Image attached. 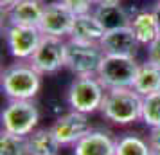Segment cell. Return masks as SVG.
I'll return each mask as SVG.
<instances>
[{
  "label": "cell",
  "instance_id": "cell-1",
  "mask_svg": "<svg viewBox=\"0 0 160 155\" xmlns=\"http://www.w3.org/2000/svg\"><path fill=\"white\" fill-rule=\"evenodd\" d=\"M102 116L115 125H130L142 117V96L133 89H110L101 105Z\"/></svg>",
  "mask_w": 160,
  "mask_h": 155
},
{
  "label": "cell",
  "instance_id": "cell-2",
  "mask_svg": "<svg viewBox=\"0 0 160 155\" xmlns=\"http://www.w3.org/2000/svg\"><path fill=\"white\" fill-rule=\"evenodd\" d=\"M42 74L31 63H13L2 72V90L9 99H32L40 92Z\"/></svg>",
  "mask_w": 160,
  "mask_h": 155
},
{
  "label": "cell",
  "instance_id": "cell-3",
  "mask_svg": "<svg viewBox=\"0 0 160 155\" xmlns=\"http://www.w3.org/2000/svg\"><path fill=\"white\" fill-rule=\"evenodd\" d=\"M102 58H104V51L99 44L79 42L70 38L65 45V67L78 78L97 76Z\"/></svg>",
  "mask_w": 160,
  "mask_h": 155
},
{
  "label": "cell",
  "instance_id": "cell-4",
  "mask_svg": "<svg viewBox=\"0 0 160 155\" xmlns=\"http://www.w3.org/2000/svg\"><path fill=\"white\" fill-rule=\"evenodd\" d=\"M138 63L135 56H119V54H104L99 67L97 78L104 85V89H133V81L138 72Z\"/></svg>",
  "mask_w": 160,
  "mask_h": 155
},
{
  "label": "cell",
  "instance_id": "cell-5",
  "mask_svg": "<svg viewBox=\"0 0 160 155\" xmlns=\"http://www.w3.org/2000/svg\"><path fill=\"white\" fill-rule=\"evenodd\" d=\"M104 94L106 89L97 76H83V78H76L70 83L67 99L72 110L88 116L95 110H101Z\"/></svg>",
  "mask_w": 160,
  "mask_h": 155
},
{
  "label": "cell",
  "instance_id": "cell-6",
  "mask_svg": "<svg viewBox=\"0 0 160 155\" xmlns=\"http://www.w3.org/2000/svg\"><path fill=\"white\" fill-rule=\"evenodd\" d=\"M40 121L38 106L32 103V99H11L4 110H2V128L4 132L23 135L36 130V125Z\"/></svg>",
  "mask_w": 160,
  "mask_h": 155
},
{
  "label": "cell",
  "instance_id": "cell-7",
  "mask_svg": "<svg viewBox=\"0 0 160 155\" xmlns=\"http://www.w3.org/2000/svg\"><path fill=\"white\" fill-rule=\"evenodd\" d=\"M65 45L67 42H63V38L43 34L38 49L31 56L29 63L40 74L58 72L61 67H65Z\"/></svg>",
  "mask_w": 160,
  "mask_h": 155
},
{
  "label": "cell",
  "instance_id": "cell-8",
  "mask_svg": "<svg viewBox=\"0 0 160 155\" xmlns=\"http://www.w3.org/2000/svg\"><path fill=\"white\" fill-rule=\"evenodd\" d=\"M42 31L38 27L27 25H8L6 27V42L11 56L16 59H31L42 42Z\"/></svg>",
  "mask_w": 160,
  "mask_h": 155
},
{
  "label": "cell",
  "instance_id": "cell-9",
  "mask_svg": "<svg viewBox=\"0 0 160 155\" xmlns=\"http://www.w3.org/2000/svg\"><path fill=\"white\" fill-rule=\"evenodd\" d=\"M74 20H76V13L70 8H67L63 2H51L45 6L38 29L42 31V34L47 36H70Z\"/></svg>",
  "mask_w": 160,
  "mask_h": 155
},
{
  "label": "cell",
  "instance_id": "cell-10",
  "mask_svg": "<svg viewBox=\"0 0 160 155\" xmlns=\"http://www.w3.org/2000/svg\"><path fill=\"white\" fill-rule=\"evenodd\" d=\"M51 128L54 135L58 137L61 146H70V144L74 146L78 141L83 139L92 130L87 114H81L76 110H70L63 116H59Z\"/></svg>",
  "mask_w": 160,
  "mask_h": 155
},
{
  "label": "cell",
  "instance_id": "cell-11",
  "mask_svg": "<svg viewBox=\"0 0 160 155\" xmlns=\"http://www.w3.org/2000/svg\"><path fill=\"white\" fill-rule=\"evenodd\" d=\"M45 11L42 0H16L15 4L4 11L8 16V25H27L38 27Z\"/></svg>",
  "mask_w": 160,
  "mask_h": 155
},
{
  "label": "cell",
  "instance_id": "cell-12",
  "mask_svg": "<svg viewBox=\"0 0 160 155\" xmlns=\"http://www.w3.org/2000/svg\"><path fill=\"white\" fill-rule=\"evenodd\" d=\"M115 142L110 132L90 130L74 144V155H115Z\"/></svg>",
  "mask_w": 160,
  "mask_h": 155
},
{
  "label": "cell",
  "instance_id": "cell-13",
  "mask_svg": "<svg viewBox=\"0 0 160 155\" xmlns=\"http://www.w3.org/2000/svg\"><path fill=\"white\" fill-rule=\"evenodd\" d=\"M104 54H119V56H133L137 49V38L131 27H119V29L106 31V34L99 42Z\"/></svg>",
  "mask_w": 160,
  "mask_h": 155
},
{
  "label": "cell",
  "instance_id": "cell-14",
  "mask_svg": "<svg viewBox=\"0 0 160 155\" xmlns=\"http://www.w3.org/2000/svg\"><path fill=\"white\" fill-rule=\"evenodd\" d=\"M104 34H106V29L102 27V23L99 22V18L95 16V13L76 15L72 31H70V38H72V40L99 44Z\"/></svg>",
  "mask_w": 160,
  "mask_h": 155
},
{
  "label": "cell",
  "instance_id": "cell-15",
  "mask_svg": "<svg viewBox=\"0 0 160 155\" xmlns=\"http://www.w3.org/2000/svg\"><path fill=\"white\" fill-rule=\"evenodd\" d=\"M130 27L133 31L135 38H137L138 45H149L160 36L158 23H157V18H155L153 11H140V13H137L131 18Z\"/></svg>",
  "mask_w": 160,
  "mask_h": 155
},
{
  "label": "cell",
  "instance_id": "cell-16",
  "mask_svg": "<svg viewBox=\"0 0 160 155\" xmlns=\"http://www.w3.org/2000/svg\"><path fill=\"white\" fill-rule=\"evenodd\" d=\"M59 144L58 137L54 135L52 128H36L27 135V150L29 155H58Z\"/></svg>",
  "mask_w": 160,
  "mask_h": 155
},
{
  "label": "cell",
  "instance_id": "cell-17",
  "mask_svg": "<svg viewBox=\"0 0 160 155\" xmlns=\"http://www.w3.org/2000/svg\"><path fill=\"white\" fill-rule=\"evenodd\" d=\"M94 13L106 31L119 29V27H130V23H131V18L128 15V11L121 4L97 6V9H95Z\"/></svg>",
  "mask_w": 160,
  "mask_h": 155
},
{
  "label": "cell",
  "instance_id": "cell-18",
  "mask_svg": "<svg viewBox=\"0 0 160 155\" xmlns=\"http://www.w3.org/2000/svg\"><path fill=\"white\" fill-rule=\"evenodd\" d=\"M133 90L138 92L140 96H149L160 92V69L146 61L138 67L137 78L133 81Z\"/></svg>",
  "mask_w": 160,
  "mask_h": 155
},
{
  "label": "cell",
  "instance_id": "cell-19",
  "mask_svg": "<svg viewBox=\"0 0 160 155\" xmlns=\"http://www.w3.org/2000/svg\"><path fill=\"white\" fill-rule=\"evenodd\" d=\"M115 155H151V144L140 135L124 133L115 142Z\"/></svg>",
  "mask_w": 160,
  "mask_h": 155
},
{
  "label": "cell",
  "instance_id": "cell-20",
  "mask_svg": "<svg viewBox=\"0 0 160 155\" xmlns=\"http://www.w3.org/2000/svg\"><path fill=\"white\" fill-rule=\"evenodd\" d=\"M0 155H29L27 137L2 132L0 137Z\"/></svg>",
  "mask_w": 160,
  "mask_h": 155
},
{
  "label": "cell",
  "instance_id": "cell-21",
  "mask_svg": "<svg viewBox=\"0 0 160 155\" xmlns=\"http://www.w3.org/2000/svg\"><path fill=\"white\" fill-rule=\"evenodd\" d=\"M142 123L153 128L160 125V92L142 97Z\"/></svg>",
  "mask_w": 160,
  "mask_h": 155
},
{
  "label": "cell",
  "instance_id": "cell-22",
  "mask_svg": "<svg viewBox=\"0 0 160 155\" xmlns=\"http://www.w3.org/2000/svg\"><path fill=\"white\" fill-rule=\"evenodd\" d=\"M59 2H63L67 8H70L76 15L90 13V8L94 6V0H59Z\"/></svg>",
  "mask_w": 160,
  "mask_h": 155
},
{
  "label": "cell",
  "instance_id": "cell-23",
  "mask_svg": "<svg viewBox=\"0 0 160 155\" xmlns=\"http://www.w3.org/2000/svg\"><path fill=\"white\" fill-rule=\"evenodd\" d=\"M148 61L160 69V36L148 45Z\"/></svg>",
  "mask_w": 160,
  "mask_h": 155
},
{
  "label": "cell",
  "instance_id": "cell-24",
  "mask_svg": "<svg viewBox=\"0 0 160 155\" xmlns=\"http://www.w3.org/2000/svg\"><path fill=\"white\" fill-rule=\"evenodd\" d=\"M149 144L151 148H160V125L149 130Z\"/></svg>",
  "mask_w": 160,
  "mask_h": 155
},
{
  "label": "cell",
  "instance_id": "cell-25",
  "mask_svg": "<svg viewBox=\"0 0 160 155\" xmlns=\"http://www.w3.org/2000/svg\"><path fill=\"white\" fill-rule=\"evenodd\" d=\"M106 4H121V0H94V6H106Z\"/></svg>",
  "mask_w": 160,
  "mask_h": 155
},
{
  "label": "cell",
  "instance_id": "cell-26",
  "mask_svg": "<svg viewBox=\"0 0 160 155\" xmlns=\"http://www.w3.org/2000/svg\"><path fill=\"white\" fill-rule=\"evenodd\" d=\"M16 0H0V6H2V11H8L13 4H15Z\"/></svg>",
  "mask_w": 160,
  "mask_h": 155
},
{
  "label": "cell",
  "instance_id": "cell-27",
  "mask_svg": "<svg viewBox=\"0 0 160 155\" xmlns=\"http://www.w3.org/2000/svg\"><path fill=\"white\" fill-rule=\"evenodd\" d=\"M153 13H155V18H157V23H158V31H160V2L157 4V6H155Z\"/></svg>",
  "mask_w": 160,
  "mask_h": 155
},
{
  "label": "cell",
  "instance_id": "cell-28",
  "mask_svg": "<svg viewBox=\"0 0 160 155\" xmlns=\"http://www.w3.org/2000/svg\"><path fill=\"white\" fill-rule=\"evenodd\" d=\"M151 155H160V148H151Z\"/></svg>",
  "mask_w": 160,
  "mask_h": 155
}]
</instances>
